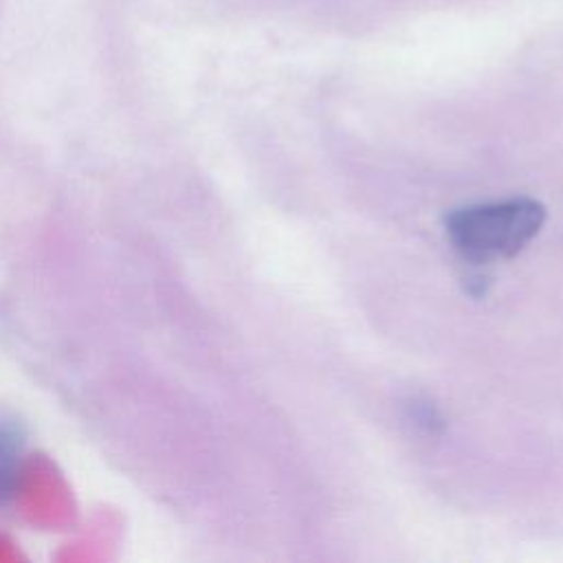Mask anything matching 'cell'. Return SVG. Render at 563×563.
I'll return each mask as SVG.
<instances>
[{
	"label": "cell",
	"instance_id": "1",
	"mask_svg": "<svg viewBox=\"0 0 563 563\" xmlns=\"http://www.w3.org/2000/svg\"><path fill=\"white\" fill-rule=\"evenodd\" d=\"M543 222L545 207L539 200L510 198L453 209L444 218V229L464 260L486 264L523 251Z\"/></svg>",
	"mask_w": 563,
	"mask_h": 563
},
{
	"label": "cell",
	"instance_id": "2",
	"mask_svg": "<svg viewBox=\"0 0 563 563\" xmlns=\"http://www.w3.org/2000/svg\"><path fill=\"white\" fill-rule=\"evenodd\" d=\"M24 444V424L18 418H0V508H4L18 490Z\"/></svg>",
	"mask_w": 563,
	"mask_h": 563
}]
</instances>
